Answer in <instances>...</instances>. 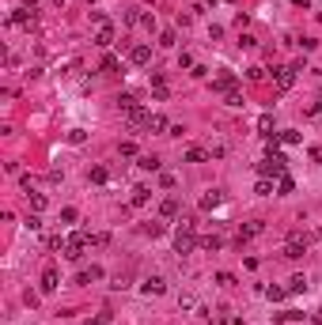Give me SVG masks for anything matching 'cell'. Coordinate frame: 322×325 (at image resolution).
I'll return each instance as SVG.
<instances>
[{"instance_id":"32","label":"cell","mask_w":322,"mask_h":325,"mask_svg":"<svg viewBox=\"0 0 322 325\" xmlns=\"http://www.w3.org/2000/svg\"><path fill=\"white\" fill-rule=\"evenodd\" d=\"M216 283H220V287H235V276H231V272H220Z\"/></svg>"},{"instance_id":"3","label":"cell","mask_w":322,"mask_h":325,"mask_svg":"<svg viewBox=\"0 0 322 325\" xmlns=\"http://www.w3.org/2000/svg\"><path fill=\"white\" fill-rule=\"evenodd\" d=\"M307 235H303V231H292V235H288V246H284V257H288V261H296V257H303L307 254Z\"/></svg>"},{"instance_id":"26","label":"cell","mask_w":322,"mask_h":325,"mask_svg":"<svg viewBox=\"0 0 322 325\" xmlns=\"http://www.w3.org/2000/svg\"><path fill=\"white\" fill-rule=\"evenodd\" d=\"M137 167H140V170H160V159H156V155H140Z\"/></svg>"},{"instance_id":"2","label":"cell","mask_w":322,"mask_h":325,"mask_svg":"<svg viewBox=\"0 0 322 325\" xmlns=\"http://www.w3.org/2000/svg\"><path fill=\"white\" fill-rule=\"evenodd\" d=\"M284 167H288V159L280 155V152H269V155L258 163V174H262V178H280V174H284Z\"/></svg>"},{"instance_id":"40","label":"cell","mask_w":322,"mask_h":325,"mask_svg":"<svg viewBox=\"0 0 322 325\" xmlns=\"http://www.w3.org/2000/svg\"><path fill=\"white\" fill-rule=\"evenodd\" d=\"M262 76H265V68H247V80H254V84H258Z\"/></svg>"},{"instance_id":"18","label":"cell","mask_w":322,"mask_h":325,"mask_svg":"<svg viewBox=\"0 0 322 325\" xmlns=\"http://www.w3.org/2000/svg\"><path fill=\"white\" fill-rule=\"evenodd\" d=\"M160 216H163V219L178 216V197H167V200H163V204H160Z\"/></svg>"},{"instance_id":"12","label":"cell","mask_w":322,"mask_h":325,"mask_svg":"<svg viewBox=\"0 0 322 325\" xmlns=\"http://www.w3.org/2000/svg\"><path fill=\"white\" fill-rule=\"evenodd\" d=\"M95 45H103V49L114 45V27H110V23H103V27L95 30Z\"/></svg>"},{"instance_id":"38","label":"cell","mask_w":322,"mask_h":325,"mask_svg":"<svg viewBox=\"0 0 322 325\" xmlns=\"http://www.w3.org/2000/svg\"><path fill=\"white\" fill-rule=\"evenodd\" d=\"M160 45H175V30H163V34H160Z\"/></svg>"},{"instance_id":"6","label":"cell","mask_w":322,"mask_h":325,"mask_svg":"<svg viewBox=\"0 0 322 325\" xmlns=\"http://www.w3.org/2000/svg\"><path fill=\"white\" fill-rule=\"evenodd\" d=\"M12 23H19V27H34V23H38V4H23V8L12 15Z\"/></svg>"},{"instance_id":"35","label":"cell","mask_w":322,"mask_h":325,"mask_svg":"<svg viewBox=\"0 0 322 325\" xmlns=\"http://www.w3.org/2000/svg\"><path fill=\"white\" fill-rule=\"evenodd\" d=\"M121 155H125V159H133V155H137V144H133V140H125V144H121Z\"/></svg>"},{"instance_id":"10","label":"cell","mask_w":322,"mask_h":325,"mask_svg":"<svg viewBox=\"0 0 322 325\" xmlns=\"http://www.w3.org/2000/svg\"><path fill=\"white\" fill-rule=\"evenodd\" d=\"M148 132H171V121H167V117H163V113H152V117H148Z\"/></svg>"},{"instance_id":"14","label":"cell","mask_w":322,"mask_h":325,"mask_svg":"<svg viewBox=\"0 0 322 325\" xmlns=\"http://www.w3.org/2000/svg\"><path fill=\"white\" fill-rule=\"evenodd\" d=\"M148 200H152V189H148V185H137V189H133V208H144Z\"/></svg>"},{"instance_id":"25","label":"cell","mask_w":322,"mask_h":325,"mask_svg":"<svg viewBox=\"0 0 322 325\" xmlns=\"http://www.w3.org/2000/svg\"><path fill=\"white\" fill-rule=\"evenodd\" d=\"M292 189H296V182L288 178V174H280L277 178V193H292Z\"/></svg>"},{"instance_id":"5","label":"cell","mask_w":322,"mask_h":325,"mask_svg":"<svg viewBox=\"0 0 322 325\" xmlns=\"http://www.w3.org/2000/svg\"><path fill=\"white\" fill-rule=\"evenodd\" d=\"M125 121H129V129H144L148 125V117H152V113L144 110V106H140V102H133V106H125Z\"/></svg>"},{"instance_id":"27","label":"cell","mask_w":322,"mask_h":325,"mask_svg":"<svg viewBox=\"0 0 322 325\" xmlns=\"http://www.w3.org/2000/svg\"><path fill=\"white\" fill-rule=\"evenodd\" d=\"M201 246H205V250H220V246H224V238H220V235H205V238H201Z\"/></svg>"},{"instance_id":"24","label":"cell","mask_w":322,"mask_h":325,"mask_svg":"<svg viewBox=\"0 0 322 325\" xmlns=\"http://www.w3.org/2000/svg\"><path fill=\"white\" fill-rule=\"evenodd\" d=\"M258 129H262L265 136H273V113H262V117H258Z\"/></svg>"},{"instance_id":"28","label":"cell","mask_w":322,"mask_h":325,"mask_svg":"<svg viewBox=\"0 0 322 325\" xmlns=\"http://www.w3.org/2000/svg\"><path fill=\"white\" fill-rule=\"evenodd\" d=\"M224 102H228V106H243V91H239V87H235V91H228V95H224Z\"/></svg>"},{"instance_id":"22","label":"cell","mask_w":322,"mask_h":325,"mask_svg":"<svg viewBox=\"0 0 322 325\" xmlns=\"http://www.w3.org/2000/svg\"><path fill=\"white\" fill-rule=\"evenodd\" d=\"M254 235H262V223H247V227H243V231H239V242L254 238Z\"/></svg>"},{"instance_id":"9","label":"cell","mask_w":322,"mask_h":325,"mask_svg":"<svg viewBox=\"0 0 322 325\" xmlns=\"http://www.w3.org/2000/svg\"><path fill=\"white\" fill-rule=\"evenodd\" d=\"M129 61H133V65H148V61H152V45H144V42L133 45V49H129Z\"/></svg>"},{"instance_id":"20","label":"cell","mask_w":322,"mask_h":325,"mask_svg":"<svg viewBox=\"0 0 322 325\" xmlns=\"http://www.w3.org/2000/svg\"><path fill=\"white\" fill-rule=\"evenodd\" d=\"M303 291H307V280L303 276H292L288 280V295H303Z\"/></svg>"},{"instance_id":"42","label":"cell","mask_w":322,"mask_h":325,"mask_svg":"<svg viewBox=\"0 0 322 325\" xmlns=\"http://www.w3.org/2000/svg\"><path fill=\"white\" fill-rule=\"evenodd\" d=\"M307 113H315V117H322V102H319V106H311Z\"/></svg>"},{"instance_id":"23","label":"cell","mask_w":322,"mask_h":325,"mask_svg":"<svg viewBox=\"0 0 322 325\" xmlns=\"http://www.w3.org/2000/svg\"><path fill=\"white\" fill-rule=\"evenodd\" d=\"M144 231L152 235V238H160L163 231H167V223H163V219H152V223H144Z\"/></svg>"},{"instance_id":"31","label":"cell","mask_w":322,"mask_h":325,"mask_svg":"<svg viewBox=\"0 0 322 325\" xmlns=\"http://www.w3.org/2000/svg\"><path fill=\"white\" fill-rule=\"evenodd\" d=\"M265 295H269V299H273V303H280V299H284V295H288V287H269V291H265Z\"/></svg>"},{"instance_id":"41","label":"cell","mask_w":322,"mask_h":325,"mask_svg":"<svg viewBox=\"0 0 322 325\" xmlns=\"http://www.w3.org/2000/svg\"><path fill=\"white\" fill-rule=\"evenodd\" d=\"M224 325H243V322H239V318L231 314V318H224Z\"/></svg>"},{"instance_id":"16","label":"cell","mask_w":322,"mask_h":325,"mask_svg":"<svg viewBox=\"0 0 322 325\" xmlns=\"http://www.w3.org/2000/svg\"><path fill=\"white\" fill-rule=\"evenodd\" d=\"M95 280H103V269H99V265H91V269H84L76 276V283H95Z\"/></svg>"},{"instance_id":"13","label":"cell","mask_w":322,"mask_h":325,"mask_svg":"<svg viewBox=\"0 0 322 325\" xmlns=\"http://www.w3.org/2000/svg\"><path fill=\"white\" fill-rule=\"evenodd\" d=\"M220 200H224V193H220V189H208L205 197H201V212H212Z\"/></svg>"},{"instance_id":"43","label":"cell","mask_w":322,"mask_h":325,"mask_svg":"<svg viewBox=\"0 0 322 325\" xmlns=\"http://www.w3.org/2000/svg\"><path fill=\"white\" fill-rule=\"evenodd\" d=\"M197 4H201V8H208V4H216V0H197Z\"/></svg>"},{"instance_id":"8","label":"cell","mask_w":322,"mask_h":325,"mask_svg":"<svg viewBox=\"0 0 322 325\" xmlns=\"http://www.w3.org/2000/svg\"><path fill=\"white\" fill-rule=\"evenodd\" d=\"M212 91H216V95H228V91H235V76H231V72H220L216 80H212Z\"/></svg>"},{"instance_id":"17","label":"cell","mask_w":322,"mask_h":325,"mask_svg":"<svg viewBox=\"0 0 322 325\" xmlns=\"http://www.w3.org/2000/svg\"><path fill=\"white\" fill-rule=\"evenodd\" d=\"M254 193H258V197H273V193H277V185H273V178H258V185H254Z\"/></svg>"},{"instance_id":"4","label":"cell","mask_w":322,"mask_h":325,"mask_svg":"<svg viewBox=\"0 0 322 325\" xmlns=\"http://www.w3.org/2000/svg\"><path fill=\"white\" fill-rule=\"evenodd\" d=\"M84 246H88V235H69V238L61 242V254L69 257V261H80V254H84Z\"/></svg>"},{"instance_id":"29","label":"cell","mask_w":322,"mask_h":325,"mask_svg":"<svg viewBox=\"0 0 322 325\" xmlns=\"http://www.w3.org/2000/svg\"><path fill=\"white\" fill-rule=\"evenodd\" d=\"M277 140H280V144H299V140H303V136H299V132H296V129H288V132H280Z\"/></svg>"},{"instance_id":"37","label":"cell","mask_w":322,"mask_h":325,"mask_svg":"<svg viewBox=\"0 0 322 325\" xmlns=\"http://www.w3.org/2000/svg\"><path fill=\"white\" fill-rule=\"evenodd\" d=\"M88 242H91V246H106V242H110V235H88Z\"/></svg>"},{"instance_id":"7","label":"cell","mask_w":322,"mask_h":325,"mask_svg":"<svg viewBox=\"0 0 322 325\" xmlns=\"http://www.w3.org/2000/svg\"><path fill=\"white\" fill-rule=\"evenodd\" d=\"M273 84H277V91H288L296 84V72L288 65H280V68H273Z\"/></svg>"},{"instance_id":"33","label":"cell","mask_w":322,"mask_h":325,"mask_svg":"<svg viewBox=\"0 0 322 325\" xmlns=\"http://www.w3.org/2000/svg\"><path fill=\"white\" fill-rule=\"evenodd\" d=\"M91 182L103 185V182H106V167H95V170H91Z\"/></svg>"},{"instance_id":"11","label":"cell","mask_w":322,"mask_h":325,"mask_svg":"<svg viewBox=\"0 0 322 325\" xmlns=\"http://www.w3.org/2000/svg\"><path fill=\"white\" fill-rule=\"evenodd\" d=\"M140 287H144V295H163V291H167V283H163V276H148V280L140 283Z\"/></svg>"},{"instance_id":"1","label":"cell","mask_w":322,"mask_h":325,"mask_svg":"<svg viewBox=\"0 0 322 325\" xmlns=\"http://www.w3.org/2000/svg\"><path fill=\"white\" fill-rule=\"evenodd\" d=\"M193 216H182V223H178V231H175V254H193V246H197V238H193Z\"/></svg>"},{"instance_id":"39","label":"cell","mask_w":322,"mask_h":325,"mask_svg":"<svg viewBox=\"0 0 322 325\" xmlns=\"http://www.w3.org/2000/svg\"><path fill=\"white\" fill-rule=\"evenodd\" d=\"M84 140H88V136H84L80 129H72V132H69V144H84Z\"/></svg>"},{"instance_id":"30","label":"cell","mask_w":322,"mask_h":325,"mask_svg":"<svg viewBox=\"0 0 322 325\" xmlns=\"http://www.w3.org/2000/svg\"><path fill=\"white\" fill-rule=\"evenodd\" d=\"M121 68V61H117V57H103V72H117Z\"/></svg>"},{"instance_id":"36","label":"cell","mask_w":322,"mask_h":325,"mask_svg":"<svg viewBox=\"0 0 322 325\" xmlns=\"http://www.w3.org/2000/svg\"><path fill=\"white\" fill-rule=\"evenodd\" d=\"M239 45H243V49H254V45H258V38H254V34H243V38H239Z\"/></svg>"},{"instance_id":"15","label":"cell","mask_w":322,"mask_h":325,"mask_svg":"<svg viewBox=\"0 0 322 325\" xmlns=\"http://www.w3.org/2000/svg\"><path fill=\"white\" fill-rule=\"evenodd\" d=\"M42 291H46V295H53V291H57V269H46L42 272Z\"/></svg>"},{"instance_id":"34","label":"cell","mask_w":322,"mask_h":325,"mask_svg":"<svg viewBox=\"0 0 322 325\" xmlns=\"http://www.w3.org/2000/svg\"><path fill=\"white\" fill-rule=\"evenodd\" d=\"M61 223H76V208H61Z\"/></svg>"},{"instance_id":"21","label":"cell","mask_w":322,"mask_h":325,"mask_svg":"<svg viewBox=\"0 0 322 325\" xmlns=\"http://www.w3.org/2000/svg\"><path fill=\"white\" fill-rule=\"evenodd\" d=\"M208 155H212V152H205V148H190V152H186V163H205Z\"/></svg>"},{"instance_id":"19","label":"cell","mask_w":322,"mask_h":325,"mask_svg":"<svg viewBox=\"0 0 322 325\" xmlns=\"http://www.w3.org/2000/svg\"><path fill=\"white\" fill-rule=\"evenodd\" d=\"M27 200H30V212H42V208H46V193H34V189H27Z\"/></svg>"}]
</instances>
